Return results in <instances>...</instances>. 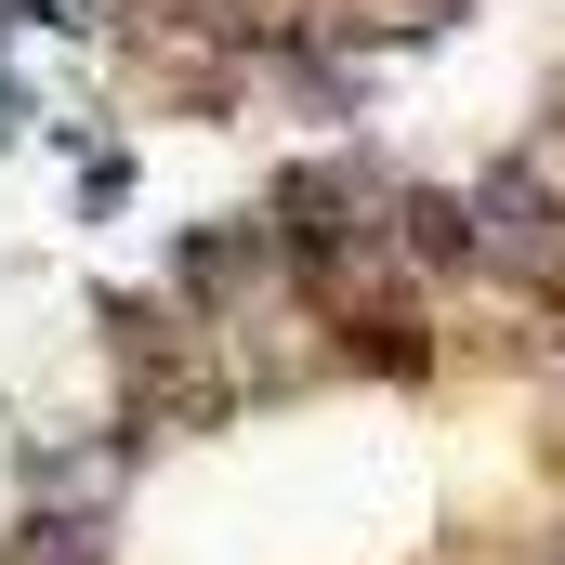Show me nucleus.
<instances>
[{
    "label": "nucleus",
    "mask_w": 565,
    "mask_h": 565,
    "mask_svg": "<svg viewBox=\"0 0 565 565\" xmlns=\"http://www.w3.org/2000/svg\"><path fill=\"white\" fill-rule=\"evenodd\" d=\"M473 264H500V277H553L565 264V198L526 171V158L473 184Z\"/></svg>",
    "instance_id": "nucleus-1"
},
{
    "label": "nucleus",
    "mask_w": 565,
    "mask_h": 565,
    "mask_svg": "<svg viewBox=\"0 0 565 565\" xmlns=\"http://www.w3.org/2000/svg\"><path fill=\"white\" fill-rule=\"evenodd\" d=\"M237 277H264V224H250V237H184V289H198V302H224Z\"/></svg>",
    "instance_id": "nucleus-2"
},
{
    "label": "nucleus",
    "mask_w": 565,
    "mask_h": 565,
    "mask_svg": "<svg viewBox=\"0 0 565 565\" xmlns=\"http://www.w3.org/2000/svg\"><path fill=\"white\" fill-rule=\"evenodd\" d=\"M408 264H434V277L473 264V211L460 198H408Z\"/></svg>",
    "instance_id": "nucleus-3"
},
{
    "label": "nucleus",
    "mask_w": 565,
    "mask_h": 565,
    "mask_svg": "<svg viewBox=\"0 0 565 565\" xmlns=\"http://www.w3.org/2000/svg\"><path fill=\"white\" fill-rule=\"evenodd\" d=\"M13 565H106V526H93V513H40V526L13 540Z\"/></svg>",
    "instance_id": "nucleus-4"
},
{
    "label": "nucleus",
    "mask_w": 565,
    "mask_h": 565,
    "mask_svg": "<svg viewBox=\"0 0 565 565\" xmlns=\"http://www.w3.org/2000/svg\"><path fill=\"white\" fill-rule=\"evenodd\" d=\"M553 565H565V540H553Z\"/></svg>",
    "instance_id": "nucleus-5"
}]
</instances>
